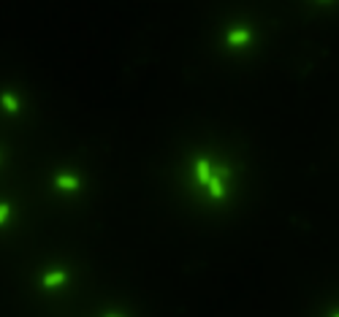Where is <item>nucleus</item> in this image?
Instances as JSON below:
<instances>
[{"mask_svg":"<svg viewBox=\"0 0 339 317\" xmlns=\"http://www.w3.org/2000/svg\"><path fill=\"white\" fill-rule=\"evenodd\" d=\"M334 317H339V312H337V315H334Z\"/></svg>","mask_w":339,"mask_h":317,"instance_id":"nucleus-9","label":"nucleus"},{"mask_svg":"<svg viewBox=\"0 0 339 317\" xmlns=\"http://www.w3.org/2000/svg\"><path fill=\"white\" fill-rule=\"evenodd\" d=\"M68 279V274L65 271H60V268H55V271H49V274H44V287H57V285H62V282Z\"/></svg>","mask_w":339,"mask_h":317,"instance_id":"nucleus-4","label":"nucleus"},{"mask_svg":"<svg viewBox=\"0 0 339 317\" xmlns=\"http://www.w3.org/2000/svg\"><path fill=\"white\" fill-rule=\"evenodd\" d=\"M106 317H119V315H106Z\"/></svg>","mask_w":339,"mask_h":317,"instance_id":"nucleus-8","label":"nucleus"},{"mask_svg":"<svg viewBox=\"0 0 339 317\" xmlns=\"http://www.w3.org/2000/svg\"><path fill=\"white\" fill-rule=\"evenodd\" d=\"M8 214H11V206H8V204H0V225H5Z\"/></svg>","mask_w":339,"mask_h":317,"instance_id":"nucleus-7","label":"nucleus"},{"mask_svg":"<svg viewBox=\"0 0 339 317\" xmlns=\"http://www.w3.org/2000/svg\"><path fill=\"white\" fill-rule=\"evenodd\" d=\"M206 187H209V195H212V198H217V201L226 195V187H223V179H220V176H212Z\"/></svg>","mask_w":339,"mask_h":317,"instance_id":"nucleus-6","label":"nucleus"},{"mask_svg":"<svg viewBox=\"0 0 339 317\" xmlns=\"http://www.w3.org/2000/svg\"><path fill=\"white\" fill-rule=\"evenodd\" d=\"M195 179H198L201 184H209V179H212V163L206 158L195 160Z\"/></svg>","mask_w":339,"mask_h":317,"instance_id":"nucleus-3","label":"nucleus"},{"mask_svg":"<svg viewBox=\"0 0 339 317\" xmlns=\"http://www.w3.org/2000/svg\"><path fill=\"white\" fill-rule=\"evenodd\" d=\"M55 187L62 190V193H76V190L82 187V182H79L76 176H71V174H57L55 176Z\"/></svg>","mask_w":339,"mask_h":317,"instance_id":"nucleus-1","label":"nucleus"},{"mask_svg":"<svg viewBox=\"0 0 339 317\" xmlns=\"http://www.w3.org/2000/svg\"><path fill=\"white\" fill-rule=\"evenodd\" d=\"M252 41V33L247 30V27H236V30H231L226 36V44L228 46H244V44H250Z\"/></svg>","mask_w":339,"mask_h":317,"instance_id":"nucleus-2","label":"nucleus"},{"mask_svg":"<svg viewBox=\"0 0 339 317\" xmlns=\"http://www.w3.org/2000/svg\"><path fill=\"white\" fill-rule=\"evenodd\" d=\"M0 103H3V108H5V111H11V114L19 111V101H16L14 92H3V95H0Z\"/></svg>","mask_w":339,"mask_h":317,"instance_id":"nucleus-5","label":"nucleus"}]
</instances>
